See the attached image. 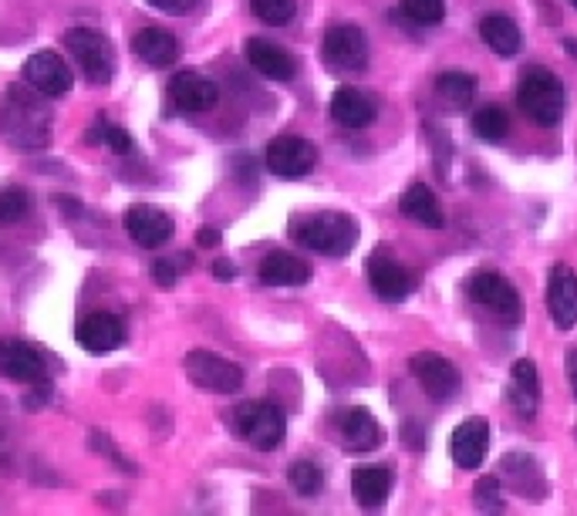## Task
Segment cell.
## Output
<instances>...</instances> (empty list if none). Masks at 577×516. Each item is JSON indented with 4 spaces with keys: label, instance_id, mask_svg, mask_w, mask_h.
<instances>
[{
    "label": "cell",
    "instance_id": "obj_1",
    "mask_svg": "<svg viewBox=\"0 0 577 516\" xmlns=\"http://www.w3.org/2000/svg\"><path fill=\"white\" fill-rule=\"evenodd\" d=\"M51 122L55 116L47 109V95L37 88L11 85L0 98V135L14 149H44L51 139Z\"/></svg>",
    "mask_w": 577,
    "mask_h": 516
},
{
    "label": "cell",
    "instance_id": "obj_2",
    "mask_svg": "<svg viewBox=\"0 0 577 516\" xmlns=\"http://www.w3.org/2000/svg\"><path fill=\"white\" fill-rule=\"evenodd\" d=\"M291 237L325 256H348L358 243V223L348 213H311L291 223Z\"/></svg>",
    "mask_w": 577,
    "mask_h": 516
},
{
    "label": "cell",
    "instance_id": "obj_3",
    "mask_svg": "<svg viewBox=\"0 0 577 516\" xmlns=\"http://www.w3.org/2000/svg\"><path fill=\"white\" fill-rule=\"evenodd\" d=\"M516 106L534 125L554 129L564 116V85H560V78L547 68H531L527 75L520 78Z\"/></svg>",
    "mask_w": 577,
    "mask_h": 516
},
{
    "label": "cell",
    "instance_id": "obj_4",
    "mask_svg": "<svg viewBox=\"0 0 577 516\" xmlns=\"http://www.w3.org/2000/svg\"><path fill=\"white\" fill-rule=\"evenodd\" d=\"M237 432L260 452H274L287 436V416L274 402H247L237 408Z\"/></svg>",
    "mask_w": 577,
    "mask_h": 516
},
{
    "label": "cell",
    "instance_id": "obj_5",
    "mask_svg": "<svg viewBox=\"0 0 577 516\" xmlns=\"http://www.w3.org/2000/svg\"><path fill=\"white\" fill-rule=\"evenodd\" d=\"M65 44L75 55V62L81 65V75L91 85H109L112 81V75H116V51H112V41L105 37L101 31H95V28H72L65 34Z\"/></svg>",
    "mask_w": 577,
    "mask_h": 516
},
{
    "label": "cell",
    "instance_id": "obj_6",
    "mask_svg": "<svg viewBox=\"0 0 577 516\" xmlns=\"http://www.w3.org/2000/svg\"><path fill=\"white\" fill-rule=\"evenodd\" d=\"M186 375L203 392H217V395H233L243 385V369L240 365H233V361L224 358V354L203 351V348L186 354Z\"/></svg>",
    "mask_w": 577,
    "mask_h": 516
},
{
    "label": "cell",
    "instance_id": "obj_7",
    "mask_svg": "<svg viewBox=\"0 0 577 516\" xmlns=\"http://www.w3.org/2000/svg\"><path fill=\"white\" fill-rule=\"evenodd\" d=\"M409 369L415 375V382L423 385V392L433 398V402H453L459 395V372L449 358H443L439 351H415L409 358Z\"/></svg>",
    "mask_w": 577,
    "mask_h": 516
},
{
    "label": "cell",
    "instance_id": "obj_8",
    "mask_svg": "<svg viewBox=\"0 0 577 516\" xmlns=\"http://www.w3.org/2000/svg\"><path fill=\"white\" fill-rule=\"evenodd\" d=\"M322 58L335 72H364V65H369V37L355 24H335L325 31Z\"/></svg>",
    "mask_w": 577,
    "mask_h": 516
},
{
    "label": "cell",
    "instance_id": "obj_9",
    "mask_svg": "<svg viewBox=\"0 0 577 516\" xmlns=\"http://www.w3.org/2000/svg\"><path fill=\"white\" fill-rule=\"evenodd\" d=\"M314 163H318V149L301 135H277L268 145V169L281 179H304Z\"/></svg>",
    "mask_w": 577,
    "mask_h": 516
},
{
    "label": "cell",
    "instance_id": "obj_10",
    "mask_svg": "<svg viewBox=\"0 0 577 516\" xmlns=\"http://www.w3.org/2000/svg\"><path fill=\"white\" fill-rule=\"evenodd\" d=\"M469 294H473L477 304H483L490 315L497 318H507V321H516L520 318V294L516 287L497 274V271H477L473 277H469Z\"/></svg>",
    "mask_w": 577,
    "mask_h": 516
},
{
    "label": "cell",
    "instance_id": "obj_11",
    "mask_svg": "<svg viewBox=\"0 0 577 516\" xmlns=\"http://www.w3.org/2000/svg\"><path fill=\"white\" fill-rule=\"evenodd\" d=\"M21 75H24V81H28L31 88H37V91L47 95V98H62V95H68L72 85H75V75H72L68 62H62V58L55 55V51H37V55H31V58L24 62Z\"/></svg>",
    "mask_w": 577,
    "mask_h": 516
},
{
    "label": "cell",
    "instance_id": "obj_12",
    "mask_svg": "<svg viewBox=\"0 0 577 516\" xmlns=\"http://www.w3.org/2000/svg\"><path fill=\"white\" fill-rule=\"evenodd\" d=\"M126 233L145 246V250H155L173 240L176 227H173V217L163 213L160 206H149V202H135L126 210Z\"/></svg>",
    "mask_w": 577,
    "mask_h": 516
},
{
    "label": "cell",
    "instance_id": "obj_13",
    "mask_svg": "<svg viewBox=\"0 0 577 516\" xmlns=\"http://www.w3.org/2000/svg\"><path fill=\"white\" fill-rule=\"evenodd\" d=\"M170 101H173L176 112H186V116L209 112V109H217L220 88H217V81L203 78L199 72H179L170 81Z\"/></svg>",
    "mask_w": 577,
    "mask_h": 516
},
{
    "label": "cell",
    "instance_id": "obj_14",
    "mask_svg": "<svg viewBox=\"0 0 577 516\" xmlns=\"http://www.w3.org/2000/svg\"><path fill=\"white\" fill-rule=\"evenodd\" d=\"M547 315L560 331L577 325V274L567 264L551 267L547 277Z\"/></svg>",
    "mask_w": 577,
    "mask_h": 516
},
{
    "label": "cell",
    "instance_id": "obj_15",
    "mask_svg": "<svg viewBox=\"0 0 577 516\" xmlns=\"http://www.w3.org/2000/svg\"><path fill=\"white\" fill-rule=\"evenodd\" d=\"M0 372L14 382H24V385H44L47 382V361L28 341H4L0 344Z\"/></svg>",
    "mask_w": 577,
    "mask_h": 516
},
{
    "label": "cell",
    "instance_id": "obj_16",
    "mask_svg": "<svg viewBox=\"0 0 577 516\" xmlns=\"http://www.w3.org/2000/svg\"><path fill=\"white\" fill-rule=\"evenodd\" d=\"M335 426H338V436H341L348 452H372L385 439V429L379 426V419L372 416L369 408H345V411H338Z\"/></svg>",
    "mask_w": 577,
    "mask_h": 516
},
{
    "label": "cell",
    "instance_id": "obj_17",
    "mask_svg": "<svg viewBox=\"0 0 577 516\" xmlns=\"http://www.w3.org/2000/svg\"><path fill=\"white\" fill-rule=\"evenodd\" d=\"M364 274H369L372 290L379 297H385V300H402V297H409L415 290V277L399 261H392L389 253H382V250L369 256V264H364Z\"/></svg>",
    "mask_w": 577,
    "mask_h": 516
},
{
    "label": "cell",
    "instance_id": "obj_18",
    "mask_svg": "<svg viewBox=\"0 0 577 516\" xmlns=\"http://www.w3.org/2000/svg\"><path fill=\"white\" fill-rule=\"evenodd\" d=\"M490 449V426L487 419L473 416V419H462L453 429V462L459 470H477L480 462L487 459Z\"/></svg>",
    "mask_w": 577,
    "mask_h": 516
},
{
    "label": "cell",
    "instance_id": "obj_19",
    "mask_svg": "<svg viewBox=\"0 0 577 516\" xmlns=\"http://www.w3.org/2000/svg\"><path fill=\"white\" fill-rule=\"evenodd\" d=\"M247 62L257 75H264L271 81H291L297 75V62L291 51H284L274 41L264 37H250L247 41Z\"/></svg>",
    "mask_w": 577,
    "mask_h": 516
},
{
    "label": "cell",
    "instance_id": "obj_20",
    "mask_svg": "<svg viewBox=\"0 0 577 516\" xmlns=\"http://www.w3.org/2000/svg\"><path fill=\"white\" fill-rule=\"evenodd\" d=\"M78 344L91 354H105L126 344V325L122 318L109 315V311H95L78 325Z\"/></svg>",
    "mask_w": 577,
    "mask_h": 516
},
{
    "label": "cell",
    "instance_id": "obj_21",
    "mask_svg": "<svg viewBox=\"0 0 577 516\" xmlns=\"http://www.w3.org/2000/svg\"><path fill=\"white\" fill-rule=\"evenodd\" d=\"M510 405L516 408V416L534 419L541 408V375L531 358H520L510 372Z\"/></svg>",
    "mask_w": 577,
    "mask_h": 516
},
{
    "label": "cell",
    "instance_id": "obj_22",
    "mask_svg": "<svg viewBox=\"0 0 577 516\" xmlns=\"http://www.w3.org/2000/svg\"><path fill=\"white\" fill-rule=\"evenodd\" d=\"M132 51L149 68H170L179 58V41L166 28H142L132 37Z\"/></svg>",
    "mask_w": 577,
    "mask_h": 516
},
{
    "label": "cell",
    "instance_id": "obj_23",
    "mask_svg": "<svg viewBox=\"0 0 577 516\" xmlns=\"http://www.w3.org/2000/svg\"><path fill=\"white\" fill-rule=\"evenodd\" d=\"M331 119L341 129H369L375 122V101L358 88H338L331 95Z\"/></svg>",
    "mask_w": 577,
    "mask_h": 516
},
{
    "label": "cell",
    "instance_id": "obj_24",
    "mask_svg": "<svg viewBox=\"0 0 577 516\" xmlns=\"http://www.w3.org/2000/svg\"><path fill=\"white\" fill-rule=\"evenodd\" d=\"M399 210H402L405 220H412V223H418V227H426V230L446 227V217H443V206H439L436 193H433L429 186H423V183H412V186L402 193Z\"/></svg>",
    "mask_w": 577,
    "mask_h": 516
},
{
    "label": "cell",
    "instance_id": "obj_25",
    "mask_svg": "<svg viewBox=\"0 0 577 516\" xmlns=\"http://www.w3.org/2000/svg\"><path fill=\"white\" fill-rule=\"evenodd\" d=\"M307 281H311V267L301 256L271 253L260 261V284H268V287H304Z\"/></svg>",
    "mask_w": 577,
    "mask_h": 516
},
{
    "label": "cell",
    "instance_id": "obj_26",
    "mask_svg": "<svg viewBox=\"0 0 577 516\" xmlns=\"http://www.w3.org/2000/svg\"><path fill=\"white\" fill-rule=\"evenodd\" d=\"M351 493L364 509H379L392 493V470L389 466H358L351 473Z\"/></svg>",
    "mask_w": 577,
    "mask_h": 516
},
{
    "label": "cell",
    "instance_id": "obj_27",
    "mask_svg": "<svg viewBox=\"0 0 577 516\" xmlns=\"http://www.w3.org/2000/svg\"><path fill=\"white\" fill-rule=\"evenodd\" d=\"M480 37L500 58H510V55H516V51H520V28L510 18H503V14H487L480 21Z\"/></svg>",
    "mask_w": 577,
    "mask_h": 516
},
{
    "label": "cell",
    "instance_id": "obj_28",
    "mask_svg": "<svg viewBox=\"0 0 577 516\" xmlns=\"http://www.w3.org/2000/svg\"><path fill=\"white\" fill-rule=\"evenodd\" d=\"M477 91H480L477 78L466 75V72H446V75L436 78V95L453 109H469V106H473Z\"/></svg>",
    "mask_w": 577,
    "mask_h": 516
},
{
    "label": "cell",
    "instance_id": "obj_29",
    "mask_svg": "<svg viewBox=\"0 0 577 516\" xmlns=\"http://www.w3.org/2000/svg\"><path fill=\"white\" fill-rule=\"evenodd\" d=\"M473 132H477L483 142H503L507 132H510V116H507L500 106H483V109L473 116Z\"/></svg>",
    "mask_w": 577,
    "mask_h": 516
},
{
    "label": "cell",
    "instance_id": "obj_30",
    "mask_svg": "<svg viewBox=\"0 0 577 516\" xmlns=\"http://www.w3.org/2000/svg\"><path fill=\"white\" fill-rule=\"evenodd\" d=\"M287 483L301 496H318L322 486H325V473H322V466H314V462L297 459V462H291V470H287Z\"/></svg>",
    "mask_w": 577,
    "mask_h": 516
},
{
    "label": "cell",
    "instance_id": "obj_31",
    "mask_svg": "<svg viewBox=\"0 0 577 516\" xmlns=\"http://www.w3.org/2000/svg\"><path fill=\"white\" fill-rule=\"evenodd\" d=\"M88 142H95V145H109L112 152H119V156H129V152H132V135H129L126 129L112 125L105 116L95 119V125H91V132H88Z\"/></svg>",
    "mask_w": 577,
    "mask_h": 516
},
{
    "label": "cell",
    "instance_id": "obj_32",
    "mask_svg": "<svg viewBox=\"0 0 577 516\" xmlns=\"http://www.w3.org/2000/svg\"><path fill=\"white\" fill-rule=\"evenodd\" d=\"M399 8L418 28H436L446 18V0H402Z\"/></svg>",
    "mask_w": 577,
    "mask_h": 516
},
{
    "label": "cell",
    "instance_id": "obj_33",
    "mask_svg": "<svg viewBox=\"0 0 577 516\" xmlns=\"http://www.w3.org/2000/svg\"><path fill=\"white\" fill-rule=\"evenodd\" d=\"M250 11H253L257 21H264L271 28H284V24L294 21L297 4L294 0H250Z\"/></svg>",
    "mask_w": 577,
    "mask_h": 516
},
{
    "label": "cell",
    "instance_id": "obj_34",
    "mask_svg": "<svg viewBox=\"0 0 577 516\" xmlns=\"http://www.w3.org/2000/svg\"><path fill=\"white\" fill-rule=\"evenodd\" d=\"M31 213V196L21 186H4L0 189V227H11L21 217Z\"/></svg>",
    "mask_w": 577,
    "mask_h": 516
},
{
    "label": "cell",
    "instance_id": "obj_35",
    "mask_svg": "<svg viewBox=\"0 0 577 516\" xmlns=\"http://www.w3.org/2000/svg\"><path fill=\"white\" fill-rule=\"evenodd\" d=\"M176 267L170 264V261H155L152 264V281H155V287H163V290H173L176 287Z\"/></svg>",
    "mask_w": 577,
    "mask_h": 516
},
{
    "label": "cell",
    "instance_id": "obj_36",
    "mask_svg": "<svg viewBox=\"0 0 577 516\" xmlns=\"http://www.w3.org/2000/svg\"><path fill=\"white\" fill-rule=\"evenodd\" d=\"M145 4H152L155 11H163V14H186L193 4H196V0H145Z\"/></svg>",
    "mask_w": 577,
    "mask_h": 516
},
{
    "label": "cell",
    "instance_id": "obj_37",
    "mask_svg": "<svg viewBox=\"0 0 577 516\" xmlns=\"http://www.w3.org/2000/svg\"><path fill=\"white\" fill-rule=\"evenodd\" d=\"M477 493H480V503H487L490 509H503V499H493V493H497V480H483Z\"/></svg>",
    "mask_w": 577,
    "mask_h": 516
},
{
    "label": "cell",
    "instance_id": "obj_38",
    "mask_svg": "<svg viewBox=\"0 0 577 516\" xmlns=\"http://www.w3.org/2000/svg\"><path fill=\"white\" fill-rule=\"evenodd\" d=\"M564 372H567V382H570V392L577 398V348L567 351V361H564Z\"/></svg>",
    "mask_w": 577,
    "mask_h": 516
},
{
    "label": "cell",
    "instance_id": "obj_39",
    "mask_svg": "<svg viewBox=\"0 0 577 516\" xmlns=\"http://www.w3.org/2000/svg\"><path fill=\"white\" fill-rule=\"evenodd\" d=\"M214 277H217L220 284H230V281L237 277V267H233L230 261H224V256H220V261L214 264Z\"/></svg>",
    "mask_w": 577,
    "mask_h": 516
},
{
    "label": "cell",
    "instance_id": "obj_40",
    "mask_svg": "<svg viewBox=\"0 0 577 516\" xmlns=\"http://www.w3.org/2000/svg\"><path fill=\"white\" fill-rule=\"evenodd\" d=\"M196 243L199 246H220V233L217 230H199L196 233Z\"/></svg>",
    "mask_w": 577,
    "mask_h": 516
},
{
    "label": "cell",
    "instance_id": "obj_41",
    "mask_svg": "<svg viewBox=\"0 0 577 516\" xmlns=\"http://www.w3.org/2000/svg\"><path fill=\"white\" fill-rule=\"evenodd\" d=\"M564 47H567V55H574V58H577V41H564Z\"/></svg>",
    "mask_w": 577,
    "mask_h": 516
},
{
    "label": "cell",
    "instance_id": "obj_42",
    "mask_svg": "<svg viewBox=\"0 0 577 516\" xmlns=\"http://www.w3.org/2000/svg\"><path fill=\"white\" fill-rule=\"evenodd\" d=\"M570 4H574V8H577V0H570Z\"/></svg>",
    "mask_w": 577,
    "mask_h": 516
}]
</instances>
